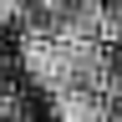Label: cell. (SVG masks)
Masks as SVG:
<instances>
[{
    "label": "cell",
    "mask_w": 122,
    "mask_h": 122,
    "mask_svg": "<svg viewBox=\"0 0 122 122\" xmlns=\"http://www.w3.org/2000/svg\"><path fill=\"white\" fill-rule=\"evenodd\" d=\"M56 122H107V92L97 86H66L51 97Z\"/></svg>",
    "instance_id": "cell-1"
},
{
    "label": "cell",
    "mask_w": 122,
    "mask_h": 122,
    "mask_svg": "<svg viewBox=\"0 0 122 122\" xmlns=\"http://www.w3.org/2000/svg\"><path fill=\"white\" fill-rule=\"evenodd\" d=\"M102 41L122 46V0H102Z\"/></svg>",
    "instance_id": "cell-2"
},
{
    "label": "cell",
    "mask_w": 122,
    "mask_h": 122,
    "mask_svg": "<svg viewBox=\"0 0 122 122\" xmlns=\"http://www.w3.org/2000/svg\"><path fill=\"white\" fill-rule=\"evenodd\" d=\"M107 97H122V46H112L107 51Z\"/></svg>",
    "instance_id": "cell-3"
},
{
    "label": "cell",
    "mask_w": 122,
    "mask_h": 122,
    "mask_svg": "<svg viewBox=\"0 0 122 122\" xmlns=\"http://www.w3.org/2000/svg\"><path fill=\"white\" fill-rule=\"evenodd\" d=\"M0 122H20V97L10 81H0Z\"/></svg>",
    "instance_id": "cell-4"
},
{
    "label": "cell",
    "mask_w": 122,
    "mask_h": 122,
    "mask_svg": "<svg viewBox=\"0 0 122 122\" xmlns=\"http://www.w3.org/2000/svg\"><path fill=\"white\" fill-rule=\"evenodd\" d=\"M10 20H20V0H0V25H10Z\"/></svg>",
    "instance_id": "cell-5"
},
{
    "label": "cell",
    "mask_w": 122,
    "mask_h": 122,
    "mask_svg": "<svg viewBox=\"0 0 122 122\" xmlns=\"http://www.w3.org/2000/svg\"><path fill=\"white\" fill-rule=\"evenodd\" d=\"M0 81H5V51H0Z\"/></svg>",
    "instance_id": "cell-6"
}]
</instances>
